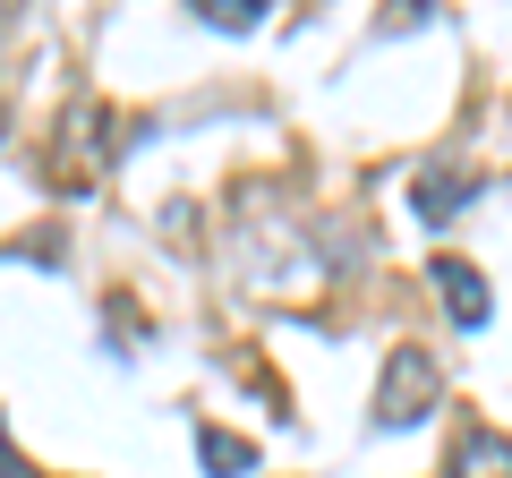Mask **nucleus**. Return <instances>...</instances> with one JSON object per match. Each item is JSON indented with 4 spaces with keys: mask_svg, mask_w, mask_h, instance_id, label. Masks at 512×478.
Returning a JSON list of instances; mask_svg holds the SVG:
<instances>
[{
    "mask_svg": "<svg viewBox=\"0 0 512 478\" xmlns=\"http://www.w3.org/2000/svg\"><path fill=\"white\" fill-rule=\"evenodd\" d=\"M427 282H436V299L453 308V325H461V333H478V325L495 316V299H487V282H478V265L436 257V265H427Z\"/></svg>",
    "mask_w": 512,
    "mask_h": 478,
    "instance_id": "f03ea898",
    "label": "nucleus"
},
{
    "mask_svg": "<svg viewBox=\"0 0 512 478\" xmlns=\"http://www.w3.org/2000/svg\"><path fill=\"white\" fill-rule=\"evenodd\" d=\"M453 478H512V436H495V427H461V436H453Z\"/></svg>",
    "mask_w": 512,
    "mask_h": 478,
    "instance_id": "7ed1b4c3",
    "label": "nucleus"
},
{
    "mask_svg": "<svg viewBox=\"0 0 512 478\" xmlns=\"http://www.w3.org/2000/svg\"><path fill=\"white\" fill-rule=\"evenodd\" d=\"M197 453H205V470H214V478H248L256 470V444L248 436H222V427H205Z\"/></svg>",
    "mask_w": 512,
    "mask_h": 478,
    "instance_id": "39448f33",
    "label": "nucleus"
},
{
    "mask_svg": "<svg viewBox=\"0 0 512 478\" xmlns=\"http://www.w3.org/2000/svg\"><path fill=\"white\" fill-rule=\"evenodd\" d=\"M0 478H26V470H18V453H9V427H0Z\"/></svg>",
    "mask_w": 512,
    "mask_h": 478,
    "instance_id": "0eeeda50",
    "label": "nucleus"
},
{
    "mask_svg": "<svg viewBox=\"0 0 512 478\" xmlns=\"http://www.w3.org/2000/svg\"><path fill=\"white\" fill-rule=\"evenodd\" d=\"M205 26H222V35H248L256 18H265V0H188Z\"/></svg>",
    "mask_w": 512,
    "mask_h": 478,
    "instance_id": "423d86ee",
    "label": "nucleus"
},
{
    "mask_svg": "<svg viewBox=\"0 0 512 478\" xmlns=\"http://www.w3.org/2000/svg\"><path fill=\"white\" fill-rule=\"evenodd\" d=\"M470 188H478V171H444V163H427L419 171V180H410V197H419V222H453V205L461 197H470Z\"/></svg>",
    "mask_w": 512,
    "mask_h": 478,
    "instance_id": "20e7f679",
    "label": "nucleus"
},
{
    "mask_svg": "<svg viewBox=\"0 0 512 478\" xmlns=\"http://www.w3.org/2000/svg\"><path fill=\"white\" fill-rule=\"evenodd\" d=\"M436 393H444V368H436V350L402 342L393 359H384V376H376V427H419L427 410H436Z\"/></svg>",
    "mask_w": 512,
    "mask_h": 478,
    "instance_id": "f257e3e1",
    "label": "nucleus"
}]
</instances>
